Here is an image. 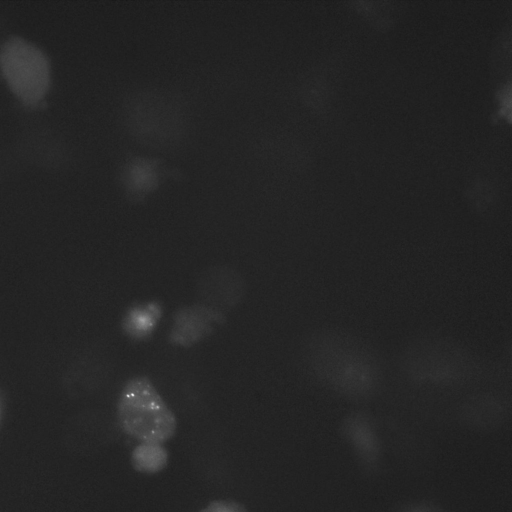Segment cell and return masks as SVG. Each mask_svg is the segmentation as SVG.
I'll list each match as a JSON object with an SVG mask.
<instances>
[{"label":"cell","instance_id":"obj_1","mask_svg":"<svg viewBox=\"0 0 512 512\" xmlns=\"http://www.w3.org/2000/svg\"><path fill=\"white\" fill-rule=\"evenodd\" d=\"M306 362L318 384L341 396L364 398L382 383L381 363L374 351L344 332L326 330L314 335Z\"/></svg>","mask_w":512,"mask_h":512},{"label":"cell","instance_id":"obj_2","mask_svg":"<svg viewBox=\"0 0 512 512\" xmlns=\"http://www.w3.org/2000/svg\"><path fill=\"white\" fill-rule=\"evenodd\" d=\"M405 377L414 384L447 387L462 384L473 372V361L466 349L441 337L418 339L401 357Z\"/></svg>","mask_w":512,"mask_h":512},{"label":"cell","instance_id":"obj_3","mask_svg":"<svg viewBox=\"0 0 512 512\" xmlns=\"http://www.w3.org/2000/svg\"><path fill=\"white\" fill-rule=\"evenodd\" d=\"M117 417L123 431L140 443L162 444L173 437L177 428L172 410L152 382L142 376L124 385Z\"/></svg>","mask_w":512,"mask_h":512},{"label":"cell","instance_id":"obj_4","mask_svg":"<svg viewBox=\"0 0 512 512\" xmlns=\"http://www.w3.org/2000/svg\"><path fill=\"white\" fill-rule=\"evenodd\" d=\"M0 71L9 89L25 105H38L49 91V59L39 47L24 38L13 36L1 45Z\"/></svg>","mask_w":512,"mask_h":512},{"label":"cell","instance_id":"obj_5","mask_svg":"<svg viewBox=\"0 0 512 512\" xmlns=\"http://www.w3.org/2000/svg\"><path fill=\"white\" fill-rule=\"evenodd\" d=\"M220 312L206 305L188 307L177 315L172 338L179 344H190L205 336Z\"/></svg>","mask_w":512,"mask_h":512},{"label":"cell","instance_id":"obj_6","mask_svg":"<svg viewBox=\"0 0 512 512\" xmlns=\"http://www.w3.org/2000/svg\"><path fill=\"white\" fill-rule=\"evenodd\" d=\"M131 462L138 472L157 473L166 467L168 453L162 444L141 442L132 451Z\"/></svg>","mask_w":512,"mask_h":512},{"label":"cell","instance_id":"obj_7","mask_svg":"<svg viewBox=\"0 0 512 512\" xmlns=\"http://www.w3.org/2000/svg\"><path fill=\"white\" fill-rule=\"evenodd\" d=\"M158 310L156 306L150 305L134 308L125 319L126 331L138 337L149 333L159 317Z\"/></svg>","mask_w":512,"mask_h":512},{"label":"cell","instance_id":"obj_8","mask_svg":"<svg viewBox=\"0 0 512 512\" xmlns=\"http://www.w3.org/2000/svg\"><path fill=\"white\" fill-rule=\"evenodd\" d=\"M200 512H246L245 508L236 502L214 501Z\"/></svg>","mask_w":512,"mask_h":512},{"label":"cell","instance_id":"obj_9","mask_svg":"<svg viewBox=\"0 0 512 512\" xmlns=\"http://www.w3.org/2000/svg\"><path fill=\"white\" fill-rule=\"evenodd\" d=\"M0 418H1V404H0Z\"/></svg>","mask_w":512,"mask_h":512}]
</instances>
